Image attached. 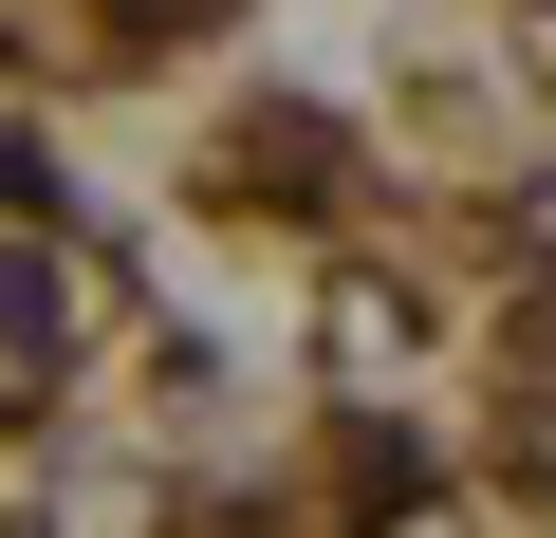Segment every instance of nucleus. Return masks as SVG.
Segmentation results:
<instances>
[{
  "mask_svg": "<svg viewBox=\"0 0 556 538\" xmlns=\"http://www.w3.org/2000/svg\"><path fill=\"white\" fill-rule=\"evenodd\" d=\"M0 353H56V279L38 260H0Z\"/></svg>",
  "mask_w": 556,
  "mask_h": 538,
  "instance_id": "f257e3e1",
  "label": "nucleus"
}]
</instances>
